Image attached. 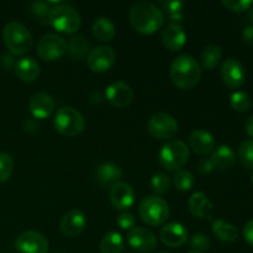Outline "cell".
Instances as JSON below:
<instances>
[{
  "label": "cell",
  "instance_id": "12",
  "mask_svg": "<svg viewBox=\"0 0 253 253\" xmlns=\"http://www.w3.org/2000/svg\"><path fill=\"white\" fill-rule=\"evenodd\" d=\"M221 79L229 88H241L246 82V71L244 64L237 58H227L220 69Z\"/></svg>",
  "mask_w": 253,
  "mask_h": 253
},
{
  "label": "cell",
  "instance_id": "22",
  "mask_svg": "<svg viewBox=\"0 0 253 253\" xmlns=\"http://www.w3.org/2000/svg\"><path fill=\"white\" fill-rule=\"evenodd\" d=\"M121 177H123V170L119 166L114 165V163H103L98 167L95 172V179L103 187L106 185H111L120 182Z\"/></svg>",
  "mask_w": 253,
  "mask_h": 253
},
{
  "label": "cell",
  "instance_id": "8",
  "mask_svg": "<svg viewBox=\"0 0 253 253\" xmlns=\"http://www.w3.org/2000/svg\"><path fill=\"white\" fill-rule=\"evenodd\" d=\"M36 52L41 59L54 62L61 59L67 52V42L63 37L56 34H47L41 37L36 47Z\"/></svg>",
  "mask_w": 253,
  "mask_h": 253
},
{
  "label": "cell",
  "instance_id": "9",
  "mask_svg": "<svg viewBox=\"0 0 253 253\" xmlns=\"http://www.w3.org/2000/svg\"><path fill=\"white\" fill-rule=\"evenodd\" d=\"M147 130L157 140H169L178 132V123L169 114L157 113L148 120Z\"/></svg>",
  "mask_w": 253,
  "mask_h": 253
},
{
  "label": "cell",
  "instance_id": "29",
  "mask_svg": "<svg viewBox=\"0 0 253 253\" xmlns=\"http://www.w3.org/2000/svg\"><path fill=\"white\" fill-rule=\"evenodd\" d=\"M125 241L119 232H108L100 242L101 253H121L124 251Z\"/></svg>",
  "mask_w": 253,
  "mask_h": 253
},
{
  "label": "cell",
  "instance_id": "42",
  "mask_svg": "<svg viewBox=\"0 0 253 253\" xmlns=\"http://www.w3.org/2000/svg\"><path fill=\"white\" fill-rule=\"evenodd\" d=\"M242 41L246 44H253V26L245 27L242 31Z\"/></svg>",
  "mask_w": 253,
  "mask_h": 253
},
{
  "label": "cell",
  "instance_id": "17",
  "mask_svg": "<svg viewBox=\"0 0 253 253\" xmlns=\"http://www.w3.org/2000/svg\"><path fill=\"white\" fill-rule=\"evenodd\" d=\"M56 104L49 94L41 91L31 96L29 103V109L31 115L37 120H44L53 114Z\"/></svg>",
  "mask_w": 253,
  "mask_h": 253
},
{
  "label": "cell",
  "instance_id": "7",
  "mask_svg": "<svg viewBox=\"0 0 253 253\" xmlns=\"http://www.w3.org/2000/svg\"><path fill=\"white\" fill-rule=\"evenodd\" d=\"M158 158L166 169L177 172L182 169L189 160V148L180 140L169 141L161 148Z\"/></svg>",
  "mask_w": 253,
  "mask_h": 253
},
{
  "label": "cell",
  "instance_id": "4",
  "mask_svg": "<svg viewBox=\"0 0 253 253\" xmlns=\"http://www.w3.org/2000/svg\"><path fill=\"white\" fill-rule=\"evenodd\" d=\"M47 24L62 34L73 35L81 27L82 20L81 15L74 7L66 4H58L49 9Z\"/></svg>",
  "mask_w": 253,
  "mask_h": 253
},
{
  "label": "cell",
  "instance_id": "3",
  "mask_svg": "<svg viewBox=\"0 0 253 253\" xmlns=\"http://www.w3.org/2000/svg\"><path fill=\"white\" fill-rule=\"evenodd\" d=\"M2 39L6 48L14 56H24L32 47L31 32L21 22H7L2 30Z\"/></svg>",
  "mask_w": 253,
  "mask_h": 253
},
{
  "label": "cell",
  "instance_id": "5",
  "mask_svg": "<svg viewBox=\"0 0 253 253\" xmlns=\"http://www.w3.org/2000/svg\"><path fill=\"white\" fill-rule=\"evenodd\" d=\"M53 126L61 135L73 137L83 132L85 127L84 116L72 106H63L58 109L53 119Z\"/></svg>",
  "mask_w": 253,
  "mask_h": 253
},
{
  "label": "cell",
  "instance_id": "40",
  "mask_svg": "<svg viewBox=\"0 0 253 253\" xmlns=\"http://www.w3.org/2000/svg\"><path fill=\"white\" fill-rule=\"evenodd\" d=\"M197 168L199 170V173H202V174H209V173H211L215 169L214 163L211 162L210 158H203V160H200Z\"/></svg>",
  "mask_w": 253,
  "mask_h": 253
},
{
  "label": "cell",
  "instance_id": "35",
  "mask_svg": "<svg viewBox=\"0 0 253 253\" xmlns=\"http://www.w3.org/2000/svg\"><path fill=\"white\" fill-rule=\"evenodd\" d=\"M151 187L156 194H165L170 187V179L165 173H157L151 179Z\"/></svg>",
  "mask_w": 253,
  "mask_h": 253
},
{
  "label": "cell",
  "instance_id": "24",
  "mask_svg": "<svg viewBox=\"0 0 253 253\" xmlns=\"http://www.w3.org/2000/svg\"><path fill=\"white\" fill-rule=\"evenodd\" d=\"M90 49V42L82 35H74L67 43V52L74 61H82V59L86 58Z\"/></svg>",
  "mask_w": 253,
  "mask_h": 253
},
{
  "label": "cell",
  "instance_id": "16",
  "mask_svg": "<svg viewBox=\"0 0 253 253\" xmlns=\"http://www.w3.org/2000/svg\"><path fill=\"white\" fill-rule=\"evenodd\" d=\"M109 198L115 209L127 210L135 203V190L128 183L119 182L111 187Z\"/></svg>",
  "mask_w": 253,
  "mask_h": 253
},
{
  "label": "cell",
  "instance_id": "27",
  "mask_svg": "<svg viewBox=\"0 0 253 253\" xmlns=\"http://www.w3.org/2000/svg\"><path fill=\"white\" fill-rule=\"evenodd\" d=\"M212 232L215 236L222 242H235L239 239V230L236 226L224 221V220H215L212 221Z\"/></svg>",
  "mask_w": 253,
  "mask_h": 253
},
{
  "label": "cell",
  "instance_id": "14",
  "mask_svg": "<svg viewBox=\"0 0 253 253\" xmlns=\"http://www.w3.org/2000/svg\"><path fill=\"white\" fill-rule=\"evenodd\" d=\"M86 226V216L83 211L78 209L69 210L63 215L59 224L62 235L68 239H73L81 235Z\"/></svg>",
  "mask_w": 253,
  "mask_h": 253
},
{
  "label": "cell",
  "instance_id": "1",
  "mask_svg": "<svg viewBox=\"0 0 253 253\" xmlns=\"http://www.w3.org/2000/svg\"><path fill=\"white\" fill-rule=\"evenodd\" d=\"M130 22L138 34L152 35L163 26L165 15L153 2L138 1L131 7Z\"/></svg>",
  "mask_w": 253,
  "mask_h": 253
},
{
  "label": "cell",
  "instance_id": "37",
  "mask_svg": "<svg viewBox=\"0 0 253 253\" xmlns=\"http://www.w3.org/2000/svg\"><path fill=\"white\" fill-rule=\"evenodd\" d=\"M222 5L231 11L241 12L251 9L253 1L252 0H224Z\"/></svg>",
  "mask_w": 253,
  "mask_h": 253
},
{
  "label": "cell",
  "instance_id": "25",
  "mask_svg": "<svg viewBox=\"0 0 253 253\" xmlns=\"http://www.w3.org/2000/svg\"><path fill=\"white\" fill-rule=\"evenodd\" d=\"M189 210L194 216L197 217H205L209 215V212L212 209V203L210 202V199L208 198V195H205L202 192H195L193 193L192 197L189 198Z\"/></svg>",
  "mask_w": 253,
  "mask_h": 253
},
{
  "label": "cell",
  "instance_id": "6",
  "mask_svg": "<svg viewBox=\"0 0 253 253\" xmlns=\"http://www.w3.org/2000/svg\"><path fill=\"white\" fill-rule=\"evenodd\" d=\"M138 212L143 222L150 226H160L165 224L169 216V205L163 198L148 195L141 202Z\"/></svg>",
  "mask_w": 253,
  "mask_h": 253
},
{
  "label": "cell",
  "instance_id": "26",
  "mask_svg": "<svg viewBox=\"0 0 253 253\" xmlns=\"http://www.w3.org/2000/svg\"><path fill=\"white\" fill-rule=\"evenodd\" d=\"M91 31H93V35L95 39L104 42L111 41L116 35L115 25L108 17H98L93 22Z\"/></svg>",
  "mask_w": 253,
  "mask_h": 253
},
{
  "label": "cell",
  "instance_id": "33",
  "mask_svg": "<svg viewBox=\"0 0 253 253\" xmlns=\"http://www.w3.org/2000/svg\"><path fill=\"white\" fill-rule=\"evenodd\" d=\"M239 158L242 165L253 170V140H246L239 146Z\"/></svg>",
  "mask_w": 253,
  "mask_h": 253
},
{
  "label": "cell",
  "instance_id": "21",
  "mask_svg": "<svg viewBox=\"0 0 253 253\" xmlns=\"http://www.w3.org/2000/svg\"><path fill=\"white\" fill-rule=\"evenodd\" d=\"M189 145L198 155H208L215 150V138L205 130H194L189 136Z\"/></svg>",
  "mask_w": 253,
  "mask_h": 253
},
{
  "label": "cell",
  "instance_id": "34",
  "mask_svg": "<svg viewBox=\"0 0 253 253\" xmlns=\"http://www.w3.org/2000/svg\"><path fill=\"white\" fill-rule=\"evenodd\" d=\"M14 170V161L6 152H0V183L10 179Z\"/></svg>",
  "mask_w": 253,
  "mask_h": 253
},
{
  "label": "cell",
  "instance_id": "31",
  "mask_svg": "<svg viewBox=\"0 0 253 253\" xmlns=\"http://www.w3.org/2000/svg\"><path fill=\"white\" fill-rule=\"evenodd\" d=\"M230 104L231 108L236 111H247L252 105V98L246 91H235L230 96Z\"/></svg>",
  "mask_w": 253,
  "mask_h": 253
},
{
  "label": "cell",
  "instance_id": "2",
  "mask_svg": "<svg viewBox=\"0 0 253 253\" xmlns=\"http://www.w3.org/2000/svg\"><path fill=\"white\" fill-rule=\"evenodd\" d=\"M203 69L197 59L190 54H180L170 64V81L183 90L194 88L202 79Z\"/></svg>",
  "mask_w": 253,
  "mask_h": 253
},
{
  "label": "cell",
  "instance_id": "15",
  "mask_svg": "<svg viewBox=\"0 0 253 253\" xmlns=\"http://www.w3.org/2000/svg\"><path fill=\"white\" fill-rule=\"evenodd\" d=\"M105 96L111 105L118 109H124L132 103L133 91L128 84L124 82H114L106 88Z\"/></svg>",
  "mask_w": 253,
  "mask_h": 253
},
{
  "label": "cell",
  "instance_id": "41",
  "mask_svg": "<svg viewBox=\"0 0 253 253\" xmlns=\"http://www.w3.org/2000/svg\"><path fill=\"white\" fill-rule=\"evenodd\" d=\"M244 237L247 244L253 247V219L250 220L244 227Z\"/></svg>",
  "mask_w": 253,
  "mask_h": 253
},
{
  "label": "cell",
  "instance_id": "36",
  "mask_svg": "<svg viewBox=\"0 0 253 253\" xmlns=\"http://www.w3.org/2000/svg\"><path fill=\"white\" fill-rule=\"evenodd\" d=\"M190 246L194 249V251H208L210 247V240L205 234H195L190 239Z\"/></svg>",
  "mask_w": 253,
  "mask_h": 253
},
{
  "label": "cell",
  "instance_id": "20",
  "mask_svg": "<svg viewBox=\"0 0 253 253\" xmlns=\"http://www.w3.org/2000/svg\"><path fill=\"white\" fill-rule=\"evenodd\" d=\"M14 71L17 78L26 83L35 82L40 76V66L36 59L32 57H22L17 59L14 66Z\"/></svg>",
  "mask_w": 253,
  "mask_h": 253
},
{
  "label": "cell",
  "instance_id": "43",
  "mask_svg": "<svg viewBox=\"0 0 253 253\" xmlns=\"http://www.w3.org/2000/svg\"><path fill=\"white\" fill-rule=\"evenodd\" d=\"M245 128H246V132L250 137L253 138V115L249 120L246 121V125H245Z\"/></svg>",
  "mask_w": 253,
  "mask_h": 253
},
{
  "label": "cell",
  "instance_id": "47",
  "mask_svg": "<svg viewBox=\"0 0 253 253\" xmlns=\"http://www.w3.org/2000/svg\"><path fill=\"white\" fill-rule=\"evenodd\" d=\"M251 182H252V184H253V170H252V174H251Z\"/></svg>",
  "mask_w": 253,
  "mask_h": 253
},
{
  "label": "cell",
  "instance_id": "45",
  "mask_svg": "<svg viewBox=\"0 0 253 253\" xmlns=\"http://www.w3.org/2000/svg\"><path fill=\"white\" fill-rule=\"evenodd\" d=\"M250 19H251V21L253 22V5L251 6V9H250Z\"/></svg>",
  "mask_w": 253,
  "mask_h": 253
},
{
  "label": "cell",
  "instance_id": "28",
  "mask_svg": "<svg viewBox=\"0 0 253 253\" xmlns=\"http://www.w3.org/2000/svg\"><path fill=\"white\" fill-rule=\"evenodd\" d=\"M221 57V47L216 46V44H209V46H207L203 49L202 56H200V62H202L200 67L207 69V71H211V69H214L219 64Z\"/></svg>",
  "mask_w": 253,
  "mask_h": 253
},
{
  "label": "cell",
  "instance_id": "13",
  "mask_svg": "<svg viewBox=\"0 0 253 253\" xmlns=\"http://www.w3.org/2000/svg\"><path fill=\"white\" fill-rule=\"evenodd\" d=\"M127 242L131 249L141 253H150L157 247L155 234L145 227H133L128 231Z\"/></svg>",
  "mask_w": 253,
  "mask_h": 253
},
{
  "label": "cell",
  "instance_id": "44",
  "mask_svg": "<svg viewBox=\"0 0 253 253\" xmlns=\"http://www.w3.org/2000/svg\"><path fill=\"white\" fill-rule=\"evenodd\" d=\"M36 128V125H35L32 121H26V123H25V131H26V132H35Z\"/></svg>",
  "mask_w": 253,
  "mask_h": 253
},
{
  "label": "cell",
  "instance_id": "11",
  "mask_svg": "<svg viewBox=\"0 0 253 253\" xmlns=\"http://www.w3.org/2000/svg\"><path fill=\"white\" fill-rule=\"evenodd\" d=\"M15 247L20 253H47L48 241L40 232L30 230L20 235L15 241Z\"/></svg>",
  "mask_w": 253,
  "mask_h": 253
},
{
  "label": "cell",
  "instance_id": "18",
  "mask_svg": "<svg viewBox=\"0 0 253 253\" xmlns=\"http://www.w3.org/2000/svg\"><path fill=\"white\" fill-rule=\"evenodd\" d=\"M161 241L168 247L178 249L183 246L188 240V230L180 222H170L162 227L160 232Z\"/></svg>",
  "mask_w": 253,
  "mask_h": 253
},
{
  "label": "cell",
  "instance_id": "46",
  "mask_svg": "<svg viewBox=\"0 0 253 253\" xmlns=\"http://www.w3.org/2000/svg\"><path fill=\"white\" fill-rule=\"evenodd\" d=\"M188 253H203V252H199V251H194V250H193V251H190V252H188Z\"/></svg>",
  "mask_w": 253,
  "mask_h": 253
},
{
  "label": "cell",
  "instance_id": "38",
  "mask_svg": "<svg viewBox=\"0 0 253 253\" xmlns=\"http://www.w3.org/2000/svg\"><path fill=\"white\" fill-rule=\"evenodd\" d=\"M51 7L48 6V2L46 1H35L30 5V10H31L32 14L36 17H39L40 20H46L47 22V16H48V12Z\"/></svg>",
  "mask_w": 253,
  "mask_h": 253
},
{
  "label": "cell",
  "instance_id": "39",
  "mask_svg": "<svg viewBox=\"0 0 253 253\" xmlns=\"http://www.w3.org/2000/svg\"><path fill=\"white\" fill-rule=\"evenodd\" d=\"M116 224L121 230H132L136 225V219L131 212H121L116 219Z\"/></svg>",
  "mask_w": 253,
  "mask_h": 253
},
{
  "label": "cell",
  "instance_id": "30",
  "mask_svg": "<svg viewBox=\"0 0 253 253\" xmlns=\"http://www.w3.org/2000/svg\"><path fill=\"white\" fill-rule=\"evenodd\" d=\"M173 184L179 192H189L195 184V178L189 170L179 169L173 175Z\"/></svg>",
  "mask_w": 253,
  "mask_h": 253
},
{
  "label": "cell",
  "instance_id": "32",
  "mask_svg": "<svg viewBox=\"0 0 253 253\" xmlns=\"http://www.w3.org/2000/svg\"><path fill=\"white\" fill-rule=\"evenodd\" d=\"M163 10L167 12L168 17L172 21H183L184 15H183V7L185 4L183 1H178V0H173V1H163L162 2Z\"/></svg>",
  "mask_w": 253,
  "mask_h": 253
},
{
  "label": "cell",
  "instance_id": "10",
  "mask_svg": "<svg viewBox=\"0 0 253 253\" xmlns=\"http://www.w3.org/2000/svg\"><path fill=\"white\" fill-rule=\"evenodd\" d=\"M116 62V53L109 46H96L90 49L86 57L89 69L95 73H105L114 67Z\"/></svg>",
  "mask_w": 253,
  "mask_h": 253
},
{
  "label": "cell",
  "instance_id": "23",
  "mask_svg": "<svg viewBox=\"0 0 253 253\" xmlns=\"http://www.w3.org/2000/svg\"><path fill=\"white\" fill-rule=\"evenodd\" d=\"M211 162L214 163V167L220 170L231 169L236 165V156L230 146L221 145L212 151Z\"/></svg>",
  "mask_w": 253,
  "mask_h": 253
},
{
  "label": "cell",
  "instance_id": "19",
  "mask_svg": "<svg viewBox=\"0 0 253 253\" xmlns=\"http://www.w3.org/2000/svg\"><path fill=\"white\" fill-rule=\"evenodd\" d=\"M163 46L170 52L180 51L187 43V34L178 24H169L162 31Z\"/></svg>",
  "mask_w": 253,
  "mask_h": 253
}]
</instances>
